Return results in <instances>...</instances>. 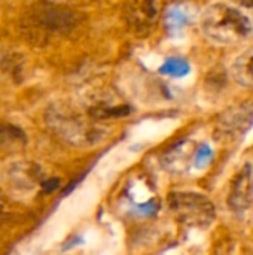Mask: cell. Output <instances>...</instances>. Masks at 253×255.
I'll return each instance as SVG.
<instances>
[{
    "label": "cell",
    "mask_w": 253,
    "mask_h": 255,
    "mask_svg": "<svg viewBox=\"0 0 253 255\" xmlns=\"http://www.w3.org/2000/svg\"><path fill=\"white\" fill-rule=\"evenodd\" d=\"M161 0H128L125 6V18L131 28L137 33H146L158 18Z\"/></svg>",
    "instance_id": "277c9868"
},
{
    "label": "cell",
    "mask_w": 253,
    "mask_h": 255,
    "mask_svg": "<svg viewBox=\"0 0 253 255\" xmlns=\"http://www.w3.org/2000/svg\"><path fill=\"white\" fill-rule=\"evenodd\" d=\"M169 208L176 220L188 227H207L216 217L213 202L198 193H171Z\"/></svg>",
    "instance_id": "7a4b0ae2"
},
{
    "label": "cell",
    "mask_w": 253,
    "mask_h": 255,
    "mask_svg": "<svg viewBox=\"0 0 253 255\" xmlns=\"http://www.w3.org/2000/svg\"><path fill=\"white\" fill-rule=\"evenodd\" d=\"M201 28L215 43L237 45L252 36L253 22L239 6L218 1L207 6L203 12Z\"/></svg>",
    "instance_id": "6da1fadb"
},
{
    "label": "cell",
    "mask_w": 253,
    "mask_h": 255,
    "mask_svg": "<svg viewBox=\"0 0 253 255\" xmlns=\"http://www.w3.org/2000/svg\"><path fill=\"white\" fill-rule=\"evenodd\" d=\"M25 134L22 133L21 128L7 124V123H0V149L3 151H13L19 149L25 143Z\"/></svg>",
    "instance_id": "52a82bcc"
},
{
    "label": "cell",
    "mask_w": 253,
    "mask_h": 255,
    "mask_svg": "<svg viewBox=\"0 0 253 255\" xmlns=\"http://www.w3.org/2000/svg\"><path fill=\"white\" fill-rule=\"evenodd\" d=\"M231 73L237 84L246 88H253V46L237 57L231 66Z\"/></svg>",
    "instance_id": "8992f818"
},
{
    "label": "cell",
    "mask_w": 253,
    "mask_h": 255,
    "mask_svg": "<svg viewBox=\"0 0 253 255\" xmlns=\"http://www.w3.org/2000/svg\"><path fill=\"white\" fill-rule=\"evenodd\" d=\"M49 126L52 130L64 140L72 145H89L97 140V128L85 123L76 115L57 112L49 118Z\"/></svg>",
    "instance_id": "3957f363"
},
{
    "label": "cell",
    "mask_w": 253,
    "mask_h": 255,
    "mask_svg": "<svg viewBox=\"0 0 253 255\" xmlns=\"http://www.w3.org/2000/svg\"><path fill=\"white\" fill-rule=\"evenodd\" d=\"M3 208H4V199H3V196L0 193V212L3 211Z\"/></svg>",
    "instance_id": "8fae6325"
},
{
    "label": "cell",
    "mask_w": 253,
    "mask_h": 255,
    "mask_svg": "<svg viewBox=\"0 0 253 255\" xmlns=\"http://www.w3.org/2000/svg\"><path fill=\"white\" fill-rule=\"evenodd\" d=\"M189 18H191V12L188 10V7L185 4H174L167 12V18H166L167 28L173 34H177L188 24Z\"/></svg>",
    "instance_id": "ba28073f"
},
{
    "label": "cell",
    "mask_w": 253,
    "mask_h": 255,
    "mask_svg": "<svg viewBox=\"0 0 253 255\" xmlns=\"http://www.w3.org/2000/svg\"><path fill=\"white\" fill-rule=\"evenodd\" d=\"M160 72L163 75H170V76H183L189 72V66L182 58H169L160 67Z\"/></svg>",
    "instance_id": "9c48e42d"
},
{
    "label": "cell",
    "mask_w": 253,
    "mask_h": 255,
    "mask_svg": "<svg viewBox=\"0 0 253 255\" xmlns=\"http://www.w3.org/2000/svg\"><path fill=\"white\" fill-rule=\"evenodd\" d=\"M234 1L242 6H253V0H234Z\"/></svg>",
    "instance_id": "30bf717a"
},
{
    "label": "cell",
    "mask_w": 253,
    "mask_h": 255,
    "mask_svg": "<svg viewBox=\"0 0 253 255\" xmlns=\"http://www.w3.org/2000/svg\"><path fill=\"white\" fill-rule=\"evenodd\" d=\"M253 202V169L248 163L234 176L230 193L228 205L233 211H245Z\"/></svg>",
    "instance_id": "5b68a950"
}]
</instances>
